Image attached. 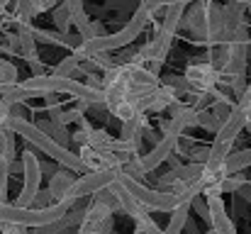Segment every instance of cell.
<instances>
[{
  "label": "cell",
  "mask_w": 251,
  "mask_h": 234,
  "mask_svg": "<svg viewBox=\"0 0 251 234\" xmlns=\"http://www.w3.org/2000/svg\"><path fill=\"white\" fill-rule=\"evenodd\" d=\"M205 2V27H207V49L215 47L222 37V5L215 0H202Z\"/></svg>",
  "instance_id": "obj_14"
},
{
  "label": "cell",
  "mask_w": 251,
  "mask_h": 234,
  "mask_svg": "<svg viewBox=\"0 0 251 234\" xmlns=\"http://www.w3.org/2000/svg\"><path fill=\"white\" fill-rule=\"evenodd\" d=\"M2 234H27V227H20V225H0Z\"/></svg>",
  "instance_id": "obj_35"
},
{
  "label": "cell",
  "mask_w": 251,
  "mask_h": 234,
  "mask_svg": "<svg viewBox=\"0 0 251 234\" xmlns=\"http://www.w3.org/2000/svg\"><path fill=\"white\" fill-rule=\"evenodd\" d=\"M2 125L7 127V130H12L17 137H22V139H27L32 147H37L39 152H44L47 156H51V161H56L59 166H64V168H69V171H74L76 176L78 173H85L83 163H81V158L78 154H74L69 147H64V144H59V142H54L49 134H44L37 125H32L27 117H17V115H7L5 120H2Z\"/></svg>",
  "instance_id": "obj_1"
},
{
  "label": "cell",
  "mask_w": 251,
  "mask_h": 234,
  "mask_svg": "<svg viewBox=\"0 0 251 234\" xmlns=\"http://www.w3.org/2000/svg\"><path fill=\"white\" fill-rule=\"evenodd\" d=\"M5 54H12V56H22V42H20V34H5V42L0 44Z\"/></svg>",
  "instance_id": "obj_30"
},
{
  "label": "cell",
  "mask_w": 251,
  "mask_h": 234,
  "mask_svg": "<svg viewBox=\"0 0 251 234\" xmlns=\"http://www.w3.org/2000/svg\"><path fill=\"white\" fill-rule=\"evenodd\" d=\"M244 10L247 5H242L239 0H227V5L222 7V32L239 27L244 22Z\"/></svg>",
  "instance_id": "obj_16"
},
{
  "label": "cell",
  "mask_w": 251,
  "mask_h": 234,
  "mask_svg": "<svg viewBox=\"0 0 251 234\" xmlns=\"http://www.w3.org/2000/svg\"><path fill=\"white\" fill-rule=\"evenodd\" d=\"M110 112H112L120 122H127V120H132V117H137V115H139V110H137V105H134L132 100H122V103L112 105V107H110Z\"/></svg>",
  "instance_id": "obj_22"
},
{
  "label": "cell",
  "mask_w": 251,
  "mask_h": 234,
  "mask_svg": "<svg viewBox=\"0 0 251 234\" xmlns=\"http://www.w3.org/2000/svg\"><path fill=\"white\" fill-rule=\"evenodd\" d=\"M207 154H210V147H198V149H188V156H190V161H195V163H205V161H207Z\"/></svg>",
  "instance_id": "obj_34"
},
{
  "label": "cell",
  "mask_w": 251,
  "mask_h": 234,
  "mask_svg": "<svg viewBox=\"0 0 251 234\" xmlns=\"http://www.w3.org/2000/svg\"><path fill=\"white\" fill-rule=\"evenodd\" d=\"M122 76L127 80V88H129V95H144L149 90H154L159 85V76H154L144 64H134V61H125L122 66ZM127 95V98H129Z\"/></svg>",
  "instance_id": "obj_7"
},
{
  "label": "cell",
  "mask_w": 251,
  "mask_h": 234,
  "mask_svg": "<svg viewBox=\"0 0 251 234\" xmlns=\"http://www.w3.org/2000/svg\"><path fill=\"white\" fill-rule=\"evenodd\" d=\"M247 183H249V188H251V178H249V181H247Z\"/></svg>",
  "instance_id": "obj_39"
},
{
  "label": "cell",
  "mask_w": 251,
  "mask_h": 234,
  "mask_svg": "<svg viewBox=\"0 0 251 234\" xmlns=\"http://www.w3.org/2000/svg\"><path fill=\"white\" fill-rule=\"evenodd\" d=\"M180 27H185L193 37V42L205 44L207 42V27H205V2L193 0V5H185V12L180 17Z\"/></svg>",
  "instance_id": "obj_9"
},
{
  "label": "cell",
  "mask_w": 251,
  "mask_h": 234,
  "mask_svg": "<svg viewBox=\"0 0 251 234\" xmlns=\"http://www.w3.org/2000/svg\"><path fill=\"white\" fill-rule=\"evenodd\" d=\"M61 0H37V7H39V12H47V10H51L54 5H59Z\"/></svg>",
  "instance_id": "obj_36"
},
{
  "label": "cell",
  "mask_w": 251,
  "mask_h": 234,
  "mask_svg": "<svg viewBox=\"0 0 251 234\" xmlns=\"http://www.w3.org/2000/svg\"><path fill=\"white\" fill-rule=\"evenodd\" d=\"M195 127H202V130H207V132H217L220 130V122H217V117L210 112V107H205V110H198V115H195Z\"/></svg>",
  "instance_id": "obj_26"
},
{
  "label": "cell",
  "mask_w": 251,
  "mask_h": 234,
  "mask_svg": "<svg viewBox=\"0 0 251 234\" xmlns=\"http://www.w3.org/2000/svg\"><path fill=\"white\" fill-rule=\"evenodd\" d=\"M78 64H81V59L71 52V56H66L61 64H56L51 74H54V76H74V74H76V69H78Z\"/></svg>",
  "instance_id": "obj_29"
},
{
  "label": "cell",
  "mask_w": 251,
  "mask_h": 234,
  "mask_svg": "<svg viewBox=\"0 0 251 234\" xmlns=\"http://www.w3.org/2000/svg\"><path fill=\"white\" fill-rule=\"evenodd\" d=\"M171 44H173V34H168L164 29H156L154 39H149V42L142 47V52H139L142 59H144V64H147V61H164L168 56Z\"/></svg>",
  "instance_id": "obj_13"
},
{
  "label": "cell",
  "mask_w": 251,
  "mask_h": 234,
  "mask_svg": "<svg viewBox=\"0 0 251 234\" xmlns=\"http://www.w3.org/2000/svg\"><path fill=\"white\" fill-rule=\"evenodd\" d=\"M151 17H154V15L139 2V7L132 12L129 22H127L122 29H117L115 34H102V37H93V39H88V42H81V44L74 49V54H76L78 59H90V56H95V54L117 52V49L132 44V42L147 29V25L151 22Z\"/></svg>",
  "instance_id": "obj_2"
},
{
  "label": "cell",
  "mask_w": 251,
  "mask_h": 234,
  "mask_svg": "<svg viewBox=\"0 0 251 234\" xmlns=\"http://www.w3.org/2000/svg\"><path fill=\"white\" fill-rule=\"evenodd\" d=\"M17 78H20L17 66H15L12 61H7V59H0V88L17 83Z\"/></svg>",
  "instance_id": "obj_28"
},
{
  "label": "cell",
  "mask_w": 251,
  "mask_h": 234,
  "mask_svg": "<svg viewBox=\"0 0 251 234\" xmlns=\"http://www.w3.org/2000/svg\"><path fill=\"white\" fill-rule=\"evenodd\" d=\"M44 134H49L54 142H59V144H64V147H71V134H69V130H66V125L64 122H49V120H37L34 122Z\"/></svg>",
  "instance_id": "obj_17"
},
{
  "label": "cell",
  "mask_w": 251,
  "mask_h": 234,
  "mask_svg": "<svg viewBox=\"0 0 251 234\" xmlns=\"http://www.w3.org/2000/svg\"><path fill=\"white\" fill-rule=\"evenodd\" d=\"M42 188V168H39V158L32 149L22 152V190L17 195V203L15 205H22V208H32V200L34 195L39 193Z\"/></svg>",
  "instance_id": "obj_5"
},
{
  "label": "cell",
  "mask_w": 251,
  "mask_h": 234,
  "mask_svg": "<svg viewBox=\"0 0 251 234\" xmlns=\"http://www.w3.org/2000/svg\"><path fill=\"white\" fill-rule=\"evenodd\" d=\"M49 178H51V181H49V188H47V193H49L51 203L66 200V193H69V188H71V183H74L76 173L61 166V168H59V171H54Z\"/></svg>",
  "instance_id": "obj_15"
},
{
  "label": "cell",
  "mask_w": 251,
  "mask_h": 234,
  "mask_svg": "<svg viewBox=\"0 0 251 234\" xmlns=\"http://www.w3.org/2000/svg\"><path fill=\"white\" fill-rule=\"evenodd\" d=\"M205 234H217V232H215V230H210V232H205Z\"/></svg>",
  "instance_id": "obj_38"
},
{
  "label": "cell",
  "mask_w": 251,
  "mask_h": 234,
  "mask_svg": "<svg viewBox=\"0 0 251 234\" xmlns=\"http://www.w3.org/2000/svg\"><path fill=\"white\" fill-rule=\"evenodd\" d=\"M185 80L195 93H212L220 83V71L210 61H195L185 69Z\"/></svg>",
  "instance_id": "obj_8"
},
{
  "label": "cell",
  "mask_w": 251,
  "mask_h": 234,
  "mask_svg": "<svg viewBox=\"0 0 251 234\" xmlns=\"http://www.w3.org/2000/svg\"><path fill=\"white\" fill-rule=\"evenodd\" d=\"M7 181H10V161L0 156V203H7Z\"/></svg>",
  "instance_id": "obj_31"
},
{
  "label": "cell",
  "mask_w": 251,
  "mask_h": 234,
  "mask_svg": "<svg viewBox=\"0 0 251 234\" xmlns=\"http://www.w3.org/2000/svg\"><path fill=\"white\" fill-rule=\"evenodd\" d=\"M190 217V203H178L173 210H171V220H168V227L164 230L166 234H180L185 222Z\"/></svg>",
  "instance_id": "obj_18"
},
{
  "label": "cell",
  "mask_w": 251,
  "mask_h": 234,
  "mask_svg": "<svg viewBox=\"0 0 251 234\" xmlns=\"http://www.w3.org/2000/svg\"><path fill=\"white\" fill-rule=\"evenodd\" d=\"M112 230H115V220L110 208L93 200L90 205H85L83 220L76 227V234H112Z\"/></svg>",
  "instance_id": "obj_6"
},
{
  "label": "cell",
  "mask_w": 251,
  "mask_h": 234,
  "mask_svg": "<svg viewBox=\"0 0 251 234\" xmlns=\"http://www.w3.org/2000/svg\"><path fill=\"white\" fill-rule=\"evenodd\" d=\"M183 12H185V5H183V2L164 7V22H161L159 29H164V32H168V34L176 37V32H178V27H180V17H183Z\"/></svg>",
  "instance_id": "obj_19"
},
{
  "label": "cell",
  "mask_w": 251,
  "mask_h": 234,
  "mask_svg": "<svg viewBox=\"0 0 251 234\" xmlns=\"http://www.w3.org/2000/svg\"><path fill=\"white\" fill-rule=\"evenodd\" d=\"M15 132L12 130H7L5 125H0V156L2 158H7L10 163H12V158H15Z\"/></svg>",
  "instance_id": "obj_20"
},
{
  "label": "cell",
  "mask_w": 251,
  "mask_h": 234,
  "mask_svg": "<svg viewBox=\"0 0 251 234\" xmlns=\"http://www.w3.org/2000/svg\"><path fill=\"white\" fill-rule=\"evenodd\" d=\"M190 210H193V212H198V215H200V217H202L205 222L210 220V210H207V200L202 198V193H200V195H195V198L190 200Z\"/></svg>",
  "instance_id": "obj_33"
},
{
  "label": "cell",
  "mask_w": 251,
  "mask_h": 234,
  "mask_svg": "<svg viewBox=\"0 0 251 234\" xmlns=\"http://www.w3.org/2000/svg\"><path fill=\"white\" fill-rule=\"evenodd\" d=\"M117 183H120L144 210H149V212H171V210L176 208V198H173L171 190L147 188L139 178H132V176L122 173V171H120V176H117Z\"/></svg>",
  "instance_id": "obj_3"
},
{
  "label": "cell",
  "mask_w": 251,
  "mask_h": 234,
  "mask_svg": "<svg viewBox=\"0 0 251 234\" xmlns=\"http://www.w3.org/2000/svg\"><path fill=\"white\" fill-rule=\"evenodd\" d=\"M7 2H10V0H0V17H2V12H5V7H7Z\"/></svg>",
  "instance_id": "obj_37"
},
{
  "label": "cell",
  "mask_w": 251,
  "mask_h": 234,
  "mask_svg": "<svg viewBox=\"0 0 251 234\" xmlns=\"http://www.w3.org/2000/svg\"><path fill=\"white\" fill-rule=\"evenodd\" d=\"M51 17H54V25H56V29L61 34H69L71 32V17H69V10H66L64 2H59V5L51 7Z\"/></svg>",
  "instance_id": "obj_21"
},
{
  "label": "cell",
  "mask_w": 251,
  "mask_h": 234,
  "mask_svg": "<svg viewBox=\"0 0 251 234\" xmlns=\"http://www.w3.org/2000/svg\"><path fill=\"white\" fill-rule=\"evenodd\" d=\"M178 142H180V137H166L164 134V139L161 142H156L154 144V149L149 152V154H139V161H142V166H144V171L149 173V171H154V168H159L166 158L173 156V152L178 149Z\"/></svg>",
  "instance_id": "obj_11"
},
{
  "label": "cell",
  "mask_w": 251,
  "mask_h": 234,
  "mask_svg": "<svg viewBox=\"0 0 251 234\" xmlns=\"http://www.w3.org/2000/svg\"><path fill=\"white\" fill-rule=\"evenodd\" d=\"M78 158L83 163L85 171H102V168H120L117 156L112 154L110 149H93V147H81Z\"/></svg>",
  "instance_id": "obj_10"
},
{
  "label": "cell",
  "mask_w": 251,
  "mask_h": 234,
  "mask_svg": "<svg viewBox=\"0 0 251 234\" xmlns=\"http://www.w3.org/2000/svg\"><path fill=\"white\" fill-rule=\"evenodd\" d=\"M110 142H112V137H110V132L107 130H88V147H93V149H110Z\"/></svg>",
  "instance_id": "obj_23"
},
{
  "label": "cell",
  "mask_w": 251,
  "mask_h": 234,
  "mask_svg": "<svg viewBox=\"0 0 251 234\" xmlns=\"http://www.w3.org/2000/svg\"><path fill=\"white\" fill-rule=\"evenodd\" d=\"M244 183H247V178H244V176H239V173H227V176H222V178L217 181L220 190H222V193H229V195H232V193H237Z\"/></svg>",
  "instance_id": "obj_24"
},
{
  "label": "cell",
  "mask_w": 251,
  "mask_h": 234,
  "mask_svg": "<svg viewBox=\"0 0 251 234\" xmlns=\"http://www.w3.org/2000/svg\"><path fill=\"white\" fill-rule=\"evenodd\" d=\"M178 2L188 5V2H193V0H142V5H144L151 15H156L159 10H164V7H168V5H178Z\"/></svg>",
  "instance_id": "obj_32"
},
{
  "label": "cell",
  "mask_w": 251,
  "mask_h": 234,
  "mask_svg": "<svg viewBox=\"0 0 251 234\" xmlns=\"http://www.w3.org/2000/svg\"><path fill=\"white\" fill-rule=\"evenodd\" d=\"M134 222V227H137V234H166L151 217H149V212H144V215H139L137 220H132Z\"/></svg>",
  "instance_id": "obj_27"
},
{
  "label": "cell",
  "mask_w": 251,
  "mask_h": 234,
  "mask_svg": "<svg viewBox=\"0 0 251 234\" xmlns=\"http://www.w3.org/2000/svg\"><path fill=\"white\" fill-rule=\"evenodd\" d=\"M15 7H17V22H29L32 17L39 15L37 0H17Z\"/></svg>",
  "instance_id": "obj_25"
},
{
  "label": "cell",
  "mask_w": 251,
  "mask_h": 234,
  "mask_svg": "<svg viewBox=\"0 0 251 234\" xmlns=\"http://www.w3.org/2000/svg\"><path fill=\"white\" fill-rule=\"evenodd\" d=\"M29 34L34 42H42V44H51V47H66V49H76L83 39L78 34H61V32H51V29H39V27H32L29 25Z\"/></svg>",
  "instance_id": "obj_12"
},
{
  "label": "cell",
  "mask_w": 251,
  "mask_h": 234,
  "mask_svg": "<svg viewBox=\"0 0 251 234\" xmlns=\"http://www.w3.org/2000/svg\"><path fill=\"white\" fill-rule=\"evenodd\" d=\"M120 176V168H102V171H85V173H78V178H74L66 198L69 200H81V198H88V195H95L100 188L110 185L115 178Z\"/></svg>",
  "instance_id": "obj_4"
},
{
  "label": "cell",
  "mask_w": 251,
  "mask_h": 234,
  "mask_svg": "<svg viewBox=\"0 0 251 234\" xmlns=\"http://www.w3.org/2000/svg\"><path fill=\"white\" fill-rule=\"evenodd\" d=\"M134 234H137V232H134Z\"/></svg>",
  "instance_id": "obj_40"
}]
</instances>
